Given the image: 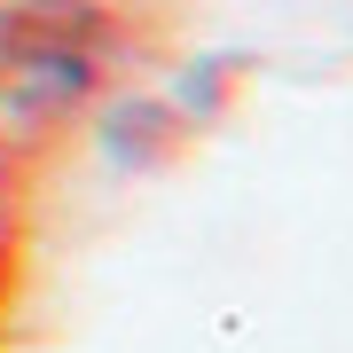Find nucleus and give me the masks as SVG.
<instances>
[{"label":"nucleus","instance_id":"f257e3e1","mask_svg":"<svg viewBox=\"0 0 353 353\" xmlns=\"http://www.w3.org/2000/svg\"><path fill=\"white\" fill-rule=\"evenodd\" d=\"M102 79V39L87 16H24L0 39V141H48Z\"/></svg>","mask_w":353,"mask_h":353}]
</instances>
